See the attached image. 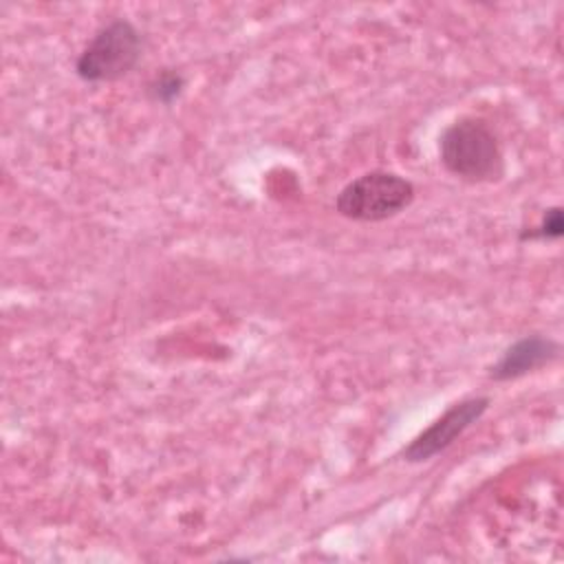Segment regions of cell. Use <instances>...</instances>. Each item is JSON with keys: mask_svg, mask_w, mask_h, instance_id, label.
I'll return each mask as SVG.
<instances>
[{"mask_svg": "<svg viewBox=\"0 0 564 564\" xmlns=\"http://www.w3.org/2000/svg\"><path fill=\"white\" fill-rule=\"evenodd\" d=\"M489 397H467L452 403L434 423H430L403 447L401 458L408 463H423L441 454L489 410Z\"/></svg>", "mask_w": 564, "mask_h": 564, "instance_id": "4", "label": "cell"}, {"mask_svg": "<svg viewBox=\"0 0 564 564\" xmlns=\"http://www.w3.org/2000/svg\"><path fill=\"white\" fill-rule=\"evenodd\" d=\"M414 183L388 170H370L346 183L335 196V212L355 223H381L414 203Z\"/></svg>", "mask_w": 564, "mask_h": 564, "instance_id": "2", "label": "cell"}, {"mask_svg": "<svg viewBox=\"0 0 564 564\" xmlns=\"http://www.w3.org/2000/svg\"><path fill=\"white\" fill-rule=\"evenodd\" d=\"M564 234V220L560 207H549L542 220L520 236V240H557Z\"/></svg>", "mask_w": 564, "mask_h": 564, "instance_id": "7", "label": "cell"}, {"mask_svg": "<svg viewBox=\"0 0 564 564\" xmlns=\"http://www.w3.org/2000/svg\"><path fill=\"white\" fill-rule=\"evenodd\" d=\"M443 167L465 183H494L505 174V156L494 128L480 117L452 121L438 139Z\"/></svg>", "mask_w": 564, "mask_h": 564, "instance_id": "1", "label": "cell"}, {"mask_svg": "<svg viewBox=\"0 0 564 564\" xmlns=\"http://www.w3.org/2000/svg\"><path fill=\"white\" fill-rule=\"evenodd\" d=\"M560 357V344L544 335H527L513 341L500 359L489 368L494 381H513L520 379Z\"/></svg>", "mask_w": 564, "mask_h": 564, "instance_id": "5", "label": "cell"}, {"mask_svg": "<svg viewBox=\"0 0 564 564\" xmlns=\"http://www.w3.org/2000/svg\"><path fill=\"white\" fill-rule=\"evenodd\" d=\"M143 55L139 29L123 18L99 26L75 59V75L86 84H106L126 77Z\"/></svg>", "mask_w": 564, "mask_h": 564, "instance_id": "3", "label": "cell"}, {"mask_svg": "<svg viewBox=\"0 0 564 564\" xmlns=\"http://www.w3.org/2000/svg\"><path fill=\"white\" fill-rule=\"evenodd\" d=\"M183 90H185V77L176 68H163L150 79L145 88L148 97L161 106L174 104L183 95Z\"/></svg>", "mask_w": 564, "mask_h": 564, "instance_id": "6", "label": "cell"}]
</instances>
